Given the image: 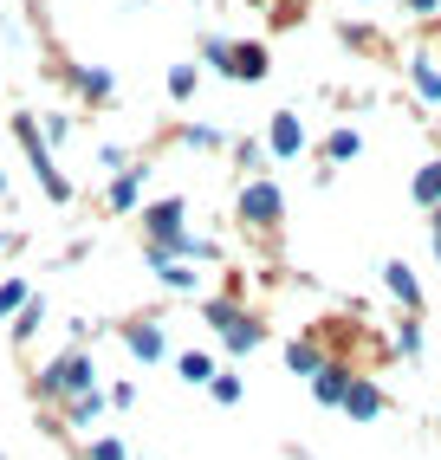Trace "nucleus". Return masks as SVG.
I'll use <instances>...</instances> for the list:
<instances>
[{
  "mask_svg": "<svg viewBox=\"0 0 441 460\" xmlns=\"http://www.w3.org/2000/svg\"><path fill=\"white\" fill-rule=\"evenodd\" d=\"M176 370H182L188 383H214V357H208V350H182Z\"/></svg>",
  "mask_w": 441,
  "mask_h": 460,
  "instance_id": "f3484780",
  "label": "nucleus"
},
{
  "mask_svg": "<svg viewBox=\"0 0 441 460\" xmlns=\"http://www.w3.org/2000/svg\"><path fill=\"white\" fill-rule=\"evenodd\" d=\"M182 221H188V201H182V195L149 201V208H143V240H149V247H176V240H182Z\"/></svg>",
  "mask_w": 441,
  "mask_h": 460,
  "instance_id": "20e7f679",
  "label": "nucleus"
},
{
  "mask_svg": "<svg viewBox=\"0 0 441 460\" xmlns=\"http://www.w3.org/2000/svg\"><path fill=\"white\" fill-rule=\"evenodd\" d=\"M7 247H14V234H0V253H7Z\"/></svg>",
  "mask_w": 441,
  "mask_h": 460,
  "instance_id": "2f4dec72",
  "label": "nucleus"
},
{
  "mask_svg": "<svg viewBox=\"0 0 441 460\" xmlns=\"http://www.w3.org/2000/svg\"><path fill=\"white\" fill-rule=\"evenodd\" d=\"M273 156H299L305 149V124H299V111H273Z\"/></svg>",
  "mask_w": 441,
  "mask_h": 460,
  "instance_id": "0eeeda50",
  "label": "nucleus"
},
{
  "mask_svg": "<svg viewBox=\"0 0 441 460\" xmlns=\"http://www.w3.org/2000/svg\"><path fill=\"white\" fill-rule=\"evenodd\" d=\"M195 91H202V72H195V66H169V98H176V104H188Z\"/></svg>",
  "mask_w": 441,
  "mask_h": 460,
  "instance_id": "6ab92c4d",
  "label": "nucleus"
},
{
  "mask_svg": "<svg viewBox=\"0 0 441 460\" xmlns=\"http://www.w3.org/2000/svg\"><path fill=\"white\" fill-rule=\"evenodd\" d=\"M208 389H214V402H220V409H234V402H240V376H214Z\"/></svg>",
  "mask_w": 441,
  "mask_h": 460,
  "instance_id": "a878e982",
  "label": "nucleus"
},
{
  "mask_svg": "<svg viewBox=\"0 0 441 460\" xmlns=\"http://www.w3.org/2000/svg\"><path fill=\"white\" fill-rule=\"evenodd\" d=\"M98 389V363H91V350H66V357H52L46 370L33 376V395L40 402H78V395Z\"/></svg>",
  "mask_w": 441,
  "mask_h": 460,
  "instance_id": "f257e3e1",
  "label": "nucleus"
},
{
  "mask_svg": "<svg viewBox=\"0 0 441 460\" xmlns=\"http://www.w3.org/2000/svg\"><path fill=\"white\" fill-rule=\"evenodd\" d=\"M279 214H286V195H279V181H247V189H240V221L247 227H260V234H273L279 227Z\"/></svg>",
  "mask_w": 441,
  "mask_h": 460,
  "instance_id": "7ed1b4c3",
  "label": "nucleus"
},
{
  "mask_svg": "<svg viewBox=\"0 0 441 460\" xmlns=\"http://www.w3.org/2000/svg\"><path fill=\"white\" fill-rule=\"evenodd\" d=\"M357 149H364V137H357V130H331V143H325V163H351Z\"/></svg>",
  "mask_w": 441,
  "mask_h": 460,
  "instance_id": "aec40b11",
  "label": "nucleus"
},
{
  "mask_svg": "<svg viewBox=\"0 0 441 460\" xmlns=\"http://www.w3.org/2000/svg\"><path fill=\"white\" fill-rule=\"evenodd\" d=\"M72 91H78V98H91V104H104L111 91H117V78H111L104 66H78V72H72Z\"/></svg>",
  "mask_w": 441,
  "mask_h": 460,
  "instance_id": "1a4fd4ad",
  "label": "nucleus"
},
{
  "mask_svg": "<svg viewBox=\"0 0 441 460\" xmlns=\"http://www.w3.org/2000/svg\"><path fill=\"white\" fill-rule=\"evenodd\" d=\"M182 143H195V149H220V130H214V124H188V130H182Z\"/></svg>",
  "mask_w": 441,
  "mask_h": 460,
  "instance_id": "393cba45",
  "label": "nucleus"
},
{
  "mask_svg": "<svg viewBox=\"0 0 441 460\" xmlns=\"http://www.w3.org/2000/svg\"><path fill=\"white\" fill-rule=\"evenodd\" d=\"M137 195H143V169H123V175L111 181V195H104V201H111L117 214H130V208H137Z\"/></svg>",
  "mask_w": 441,
  "mask_h": 460,
  "instance_id": "4468645a",
  "label": "nucleus"
},
{
  "mask_svg": "<svg viewBox=\"0 0 441 460\" xmlns=\"http://www.w3.org/2000/svg\"><path fill=\"white\" fill-rule=\"evenodd\" d=\"M435 260H441V208H435Z\"/></svg>",
  "mask_w": 441,
  "mask_h": 460,
  "instance_id": "7c9ffc66",
  "label": "nucleus"
},
{
  "mask_svg": "<svg viewBox=\"0 0 441 460\" xmlns=\"http://www.w3.org/2000/svg\"><path fill=\"white\" fill-rule=\"evenodd\" d=\"M344 409H351L357 421H370V415H383V389H376V383H351V395H344Z\"/></svg>",
  "mask_w": 441,
  "mask_h": 460,
  "instance_id": "ddd939ff",
  "label": "nucleus"
},
{
  "mask_svg": "<svg viewBox=\"0 0 441 460\" xmlns=\"http://www.w3.org/2000/svg\"><path fill=\"white\" fill-rule=\"evenodd\" d=\"M104 402H111V395H98V389H91V395H78V402H66V415H72V428H91V421H98V415H104Z\"/></svg>",
  "mask_w": 441,
  "mask_h": 460,
  "instance_id": "a211bd4d",
  "label": "nucleus"
},
{
  "mask_svg": "<svg viewBox=\"0 0 441 460\" xmlns=\"http://www.w3.org/2000/svg\"><path fill=\"white\" fill-rule=\"evenodd\" d=\"M202 318H208L214 331H228V324L240 318V298H208V305H202Z\"/></svg>",
  "mask_w": 441,
  "mask_h": 460,
  "instance_id": "412c9836",
  "label": "nucleus"
},
{
  "mask_svg": "<svg viewBox=\"0 0 441 460\" xmlns=\"http://www.w3.org/2000/svg\"><path fill=\"white\" fill-rule=\"evenodd\" d=\"M91 460H130V447H123V441H111V435H104V441H91Z\"/></svg>",
  "mask_w": 441,
  "mask_h": 460,
  "instance_id": "bb28decb",
  "label": "nucleus"
},
{
  "mask_svg": "<svg viewBox=\"0 0 441 460\" xmlns=\"http://www.w3.org/2000/svg\"><path fill=\"white\" fill-rule=\"evenodd\" d=\"M0 460H7V454H0Z\"/></svg>",
  "mask_w": 441,
  "mask_h": 460,
  "instance_id": "72a5a7b5",
  "label": "nucleus"
},
{
  "mask_svg": "<svg viewBox=\"0 0 441 460\" xmlns=\"http://www.w3.org/2000/svg\"><path fill=\"white\" fill-rule=\"evenodd\" d=\"M228 46H234V40H220V33H208V40H202V58H208L220 78H228Z\"/></svg>",
  "mask_w": 441,
  "mask_h": 460,
  "instance_id": "b1692460",
  "label": "nucleus"
},
{
  "mask_svg": "<svg viewBox=\"0 0 441 460\" xmlns=\"http://www.w3.org/2000/svg\"><path fill=\"white\" fill-rule=\"evenodd\" d=\"M273 72V58H266V46L260 40H240V46H228V78H240V84H260Z\"/></svg>",
  "mask_w": 441,
  "mask_h": 460,
  "instance_id": "39448f33",
  "label": "nucleus"
},
{
  "mask_svg": "<svg viewBox=\"0 0 441 460\" xmlns=\"http://www.w3.org/2000/svg\"><path fill=\"white\" fill-rule=\"evenodd\" d=\"M416 91H422L428 104H441V72L428 66V58H416Z\"/></svg>",
  "mask_w": 441,
  "mask_h": 460,
  "instance_id": "5701e85b",
  "label": "nucleus"
},
{
  "mask_svg": "<svg viewBox=\"0 0 441 460\" xmlns=\"http://www.w3.org/2000/svg\"><path fill=\"white\" fill-rule=\"evenodd\" d=\"M396 350H402V357H416V350H422V324H416V318L402 324V344H396Z\"/></svg>",
  "mask_w": 441,
  "mask_h": 460,
  "instance_id": "c85d7f7f",
  "label": "nucleus"
},
{
  "mask_svg": "<svg viewBox=\"0 0 441 460\" xmlns=\"http://www.w3.org/2000/svg\"><path fill=\"white\" fill-rule=\"evenodd\" d=\"M0 195H7V175H0Z\"/></svg>",
  "mask_w": 441,
  "mask_h": 460,
  "instance_id": "473e14b6",
  "label": "nucleus"
},
{
  "mask_svg": "<svg viewBox=\"0 0 441 460\" xmlns=\"http://www.w3.org/2000/svg\"><path fill=\"white\" fill-rule=\"evenodd\" d=\"M351 383H357V376L344 370V363H325V370L311 376V395H319L325 409H344V395H351Z\"/></svg>",
  "mask_w": 441,
  "mask_h": 460,
  "instance_id": "423d86ee",
  "label": "nucleus"
},
{
  "mask_svg": "<svg viewBox=\"0 0 441 460\" xmlns=\"http://www.w3.org/2000/svg\"><path fill=\"white\" fill-rule=\"evenodd\" d=\"M286 370H292V376H319V370H325L319 337H299V344H286Z\"/></svg>",
  "mask_w": 441,
  "mask_h": 460,
  "instance_id": "9b49d317",
  "label": "nucleus"
},
{
  "mask_svg": "<svg viewBox=\"0 0 441 460\" xmlns=\"http://www.w3.org/2000/svg\"><path fill=\"white\" fill-rule=\"evenodd\" d=\"M383 286H390V292L402 298V312H409V318L422 312V286H416V272H409L402 260H390V266H383Z\"/></svg>",
  "mask_w": 441,
  "mask_h": 460,
  "instance_id": "6e6552de",
  "label": "nucleus"
},
{
  "mask_svg": "<svg viewBox=\"0 0 441 460\" xmlns=\"http://www.w3.org/2000/svg\"><path fill=\"white\" fill-rule=\"evenodd\" d=\"M169 344H163V324H130V357L137 363H156Z\"/></svg>",
  "mask_w": 441,
  "mask_h": 460,
  "instance_id": "f8f14e48",
  "label": "nucleus"
},
{
  "mask_svg": "<svg viewBox=\"0 0 441 460\" xmlns=\"http://www.w3.org/2000/svg\"><path fill=\"white\" fill-rule=\"evenodd\" d=\"M26 305H33V286H26V279H7V286H0V318H20Z\"/></svg>",
  "mask_w": 441,
  "mask_h": 460,
  "instance_id": "dca6fc26",
  "label": "nucleus"
},
{
  "mask_svg": "<svg viewBox=\"0 0 441 460\" xmlns=\"http://www.w3.org/2000/svg\"><path fill=\"white\" fill-rule=\"evenodd\" d=\"M156 272H163L176 292H195V272H188V266H156Z\"/></svg>",
  "mask_w": 441,
  "mask_h": 460,
  "instance_id": "cd10ccee",
  "label": "nucleus"
},
{
  "mask_svg": "<svg viewBox=\"0 0 441 460\" xmlns=\"http://www.w3.org/2000/svg\"><path fill=\"white\" fill-rule=\"evenodd\" d=\"M416 201H422V208H441V156L416 169Z\"/></svg>",
  "mask_w": 441,
  "mask_h": 460,
  "instance_id": "2eb2a0df",
  "label": "nucleus"
},
{
  "mask_svg": "<svg viewBox=\"0 0 441 460\" xmlns=\"http://www.w3.org/2000/svg\"><path fill=\"white\" fill-rule=\"evenodd\" d=\"M220 337H228V350H234V357H247V350H254L260 337H266V324H260L254 312H240V318H234L228 331H220Z\"/></svg>",
  "mask_w": 441,
  "mask_h": 460,
  "instance_id": "9d476101",
  "label": "nucleus"
},
{
  "mask_svg": "<svg viewBox=\"0 0 441 460\" xmlns=\"http://www.w3.org/2000/svg\"><path fill=\"white\" fill-rule=\"evenodd\" d=\"M441 7V0H409V13H435Z\"/></svg>",
  "mask_w": 441,
  "mask_h": 460,
  "instance_id": "c756f323",
  "label": "nucleus"
},
{
  "mask_svg": "<svg viewBox=\"0 0 441 460\" xmlns=\"http://www.w3.org/2000/svg\"><path fill=\"white\" fill-rule=\"evenodd\" d=\"M40 324H46V298H40V292H33V305H26V312H20V318H14V337H20V344H26V337H33V331H40Z\"/></svg>",
  "mask_w": 441,
  "mask_h": 460,
  "instance_id": "4be33fe9",
  "label": "nucleus"
},
{
  "mask_svg": "<svg viewBox=\"0 0 441 460\" xmlns=\"http://www.w3.org/2000/svg\"><path fill=\"white\" fill-rule=\"evenodd\" d=\"M20 143H26V163H33V175H40V189L52 195V201H72V181L66 175H58V163H52V149H46V137H40V124H33V117H20Z\"/></svg>",
  "mask_w": 441,
  "mask_h": 460,
  "instance_id": "f03ea898",
  "label": "nucleus"
}]
</instances>
